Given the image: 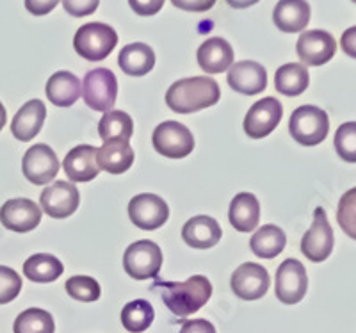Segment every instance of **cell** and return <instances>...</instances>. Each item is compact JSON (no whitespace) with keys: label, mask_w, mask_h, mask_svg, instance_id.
<instances>
[{"label":"cell","mask_w":356,"mask_h":333,"mask_svg":"<svg viewBox=\"0 0 356 333\" xmlns=\"http://www.w3.org/2000/svg\"><path fill=\"white\" fill-rule=\"evenodd\" d=\"M164 305L178 317H187L198 312L212 296V285L202 275L191 277L186 282H157Z\"/></svg>","instance_id":"obj_1"},{"label":"cell","mask_w":356,"mask_h":333,"mask_svg":"<svg viewBox=\"0 0 356 333\" xmlns=\"http://www.w3.org/2000/svg\"><path fill=\"white\" fill-rule=\"evenodd\" d=\"M221 90L211 77H191L171 84L166 93V104L178 114H189L207 109L219 102Z\"/></svg>","instance_id":"obj_2"},{"label":"cell","mask_w":356,"mask_h":333,"mask_svg":"<svg viewBox=\"0 0 356 333\" xmlns=\"http://www.w3.org/2000/svg\"><path fill=\"white\" fill-rule=\"evenodd\" d=\"M118 45V34L111 25L93 22L79 27L73 38L75 52L88 61H104Z\"/></svg>","instance_id":"obj_3"},{"label":"cell","mask_w":356,"mask_h":333,"mask_svg":"<svg viewBox=\"0 0 356 333\" xmlns=\"http://www.w3.org/2000/svg\"><path fill=\"white\" fill-rule=\"evenodd\" d=\"M289 132L300 145L316 147L330 132L328 114L316 106L298 107L289 122Z\"/></svg>","instance_id":"obj_4"},{"label":"cell","mask_w":356,"mask_h":333,"mask_svg":"<svg viewBox=\"0 0 356 333\" xmlns=\"http://www.w3.org/2000/svg\"><path fill=\"white\" fill-rule=\"evenodd\" d=\"M162 266V252L152 241H136L123 255V268L134 280L157 278Z\"/></svg>","instance_id":"obj_5"},{"label":"cell","mask_w":356,"mask_h":333,"mask_svg":"<svg viewBox=\"0 0 356 333\" xmlns=\"http://www.w3.org/2000/svg\"><path fill=\"white\" fill-rule=\"evenodd\" d=\"M82 97L88 107L100 113L113 111L118 98L116 75L107 68H97L88 72L84 77Z\"/></svg>","instance_id":"obj_6"},{"label":"cell","mask_w":356,"mask_h":333,"mask_svg":"<svg viewBox=\"0 0 356 333\" xmlns=\"http://www.w3.org/2000/svg\"><path fill=\"white\" fill-rule=\"evenodd\" d=\"M152 143H154L155 152L170 159L187 157L195 148V138L191 134V130L173 120L161 123L154 130Z\"/></svg>","instance_id":"obj_7"},{"label":"cell","mask_w":356,"mask_h":333,"mask_svg":"<svg viewBox=\"0 0 356 333\" xmlns=\"http://www.w3.org/2000/svg\"><path fill=\"white\" fill-rule=\"evenodd\" d=\"M335 246V236H333L332 225L326 218V211L317 207L314 211V221L310 230L303 236L301 241V253L310 262H324L333 252Z\"/></svg>","instance_id":"obj_8"},{"label":"cell","mask_w":356,"mask_h":333,"mask_svg":"<svg viewBox=\"0 0 356 333\" xmlns=\"http://www.w3.org/2000/svg\"><path fill=\"white\" fill-rule=\"evenodd\" d=\"M308 289L307 269L300 260L287 259L276 271V298L285 305H296L305 298Z\"/></svg>","instance_id":"obj_9"},{"label":"cell","mask_w":356,"mask_h":333,"mask_svg":"<svg viewBox=\"0 0 356 333\" xmlns=\"http://www.w3.org/2000/svg\"><path fill=\"white\" fill-rule=\"evenodd\" d=\"M129 216L130 221L141 230H157L170 218V207L161 196L143 193L130 200Z\"/></svg>","instance_id":"obj_10"},{"label":"cell","mask_w":356,"mask_h":333,"mask_svg":"<svg viewBox=\"0 0 356 333\" xmlns=\"http://www.w3.org/2000/svg\"><path fill=\"white\" fill-rule=\"evenodd\" d=\"M59 159L49 145H34L29 148L22 161L25 179L34 186H44L59 173Z\"/></svg>","instance_id":"obj_11"},{"label":"cell","mask_w":356,"mask_h":333,"mask_svg":"<svg viewBox=\"0 0 356 333\" xmlns=\"http://www.w3.org/2000/svg\"><path fill=\"white\" fill-rule=\"evenodd\" d=\"M284 116V107L273 97L259 100L251 106L244 118V132L251 139H262L271 134L273 130L280 125Z\"/></svg>","instance_id":"obj_12"},{"label":"cell","mask_w":356,"mask_h":333,"mask_svg":"<svg viewBox=\"0 0 356 333\" xmlns=\"http://www.w3.org/2000/svg\"><path fill=\"white\" fill-rule=\"evenodd\" d=\"M40 204L50 218L54 220H65L70 218L79 209L81 204V193L72 182L57 180L41 193Z\"/></svg>","instance_id":"obj_13"},{"label":"cell","mask_w":356,"mask_h":333,"mask_svg":"<svg viewBox=\"0 0 356 333\" xmlns=\"http://www.w3.org/2000/svg\"><path fill=\"white\" fill-rule=\"evenodd\" d=\"M230 285L235 296L246 301H255L260 300L269 291L271 278H269V273L264 266L255 264V262H246V264L235 269Z\"/></svg>","instance_id":"obj_14"},{"label":"cell","mask_w":356,"mask_h":333,"mask_svg":"<svg viewBox=\"0 0 356 333\" xmlns=\"http://www.w3.org/2000/svg\"><path fill=\"white\" fill-rule=\"evenodd\" d=\"M296 52H298V57L303 61L305 66H323L332 61V57L335 56V38L326 31H321V29L307 31L298 40Z\"/></svg>","instance_id":"obj_15"},{"label":"cell","mask_w":356,"mask_h":333,"mask_svg":"<svg viewBox=\"0 0 356 333\" xmlns=\"http://www.w3.org/2000/svg\"><path fill=\"white\" fill-rule=\"evenodd\" d=\"M0 223L8 230L25 234L41 223V209L29 198L8 200L0 209Z\"/></svg>","instance_id":"obj_16"},{"label":"cell","mask_w":356,"mask_h":333,"mask_svg":"<svg viewBox=\"0 0 356 333\" xmlns=\"http://www.w3.org/2000/svg\"><path fill=\"white\" fill-rule=\"evenodd\" d=\"M228 84L241 95H259L267 88V72L255 61H241L230 66Z\"/></svg>","instance_id":"obj_17"},{"label":"cell","mask_w":356,"mask_h":333,"mask_svg":"<svg viewBox=\"0 0 356 333\" xmlns=\"http://www.w3.org/2000/svg\"><path fill=\"white\" fill-rule=\"evenodd\" d=\"M97 150L98 148L91 147V145H79L70 150L63 163L66 177L73 182H89V180L97 179L100 173L97 163Z\"/></svg>","instance_id":"obj_18"},{"label":"cell","mask_w":356,"mask_h":333,"mask_svg":"<svg viewBox=\"0 0 356 333\" xmlns=\"http://www.w3.org/2000/svg\"><path fill=\"white\" fill-rule=\"evenodd\" d=\"M198 65L205 74H222L234 65V49L222 38H209L198 49Z\"/></svg>","instance_id":"obj_19"},{"label":"cell","mask_w":356,"mask_h":333,"mask_svg":"<svg viewBox=\"0 0 356 333\" xmlns=\"http://www.w3.org/2000/svg\"><path fill=\"white\" fill-rule=\"evenodd\" d=\"M98 168L111 175H122L134 164V150L125 139L104 141V147L97 150Z\"/></svg>","instance_id":"obj_20"},{"label":"cell","mask_w":356,"mask_h":333,"mask_svg":"<svg viewBox=\"0 0 356 333\" xmlns=\"http://www.w3.org/2000/svg\"><path fill=\"white\" fill-rule=\"evenodd\" d=\"M182 237L191 248L209 250L221 241V227L211 216H195L184 225Z\"/></svg>","instance_id":"obj_21"},{"label":"cell","mask_w":356,"mask_h":333,"mask_svg":"<svg viewBox=\"0 0 356 333\" xmlns=\"http://www.w3.org/2000/svg\"><path fill=\"white\" fill-rule=\"evenodd\" d=\"M44 118H47V107H44V104L38 100V98L36 100H29L13 118V136L20 139V141H31V139L40 134Z\"/></svg>","instance_id":"obj_22"},{"label":"cell","mask_w":356,"mask_h":333,"mask_svg":"<svg viewBox=\"0 0 356 333\" xmlns=\"http://www.w3.org/2000/svg\"><path fill=\"white\" fill-rule=\"evenodd\" d=\"M273 20L282 33H301L310 22V6L307 0H280Z\"/></svg>","instance_id":"obj_23"},{"label":"cell","mask_w":356,"mask_h":333,"mask_svg":"<svg viewBox=\"0 0 356 333\" xmlns=\"http://www.w3.org/2000/svg\"><path fill=\"white\" fill-rule=\"evenodd\" d=\"M232 227L237 232L250 234L259 227L260 221V204L255 195L251 193H239L232 200L230 212H228Z\"/></svg>","instance_id":"obj_24"},{"label":"cell","mask_w":356,"mask_h":333,"mask_svg":"<svg viewBox=\"0 0 356 333\" xmlns=\"http://www.w3.org/2000/svg\"><path fill=\"white\" fill-rule=\"evenodd\" d=\"M81 95V81L72 72H57L47 82V98L56 107H72Z\"/></svg>","instance_id":"obj_25"},{"label":"cell","mask_w":356,"mask_h":333,"mask_svg":"<svg viewBox=\"0 0 356 333\" xmlns=\"http://www.w3.org/2000/svg\"><path fill=\"white\" fill-rule=\"evenodd\" d=\"M118 65L127 75L143 77L154 70L155 54L146 43H130L118 56Z\"/></svg>","instance_id":"obj_26"},{"label":"cell","mask_w":356,"mask_h":333,"mask_svg":"<svg viewBox=\"0 0 356 333\" xmlns=\"http://www.w3.org/2000/svg\"><path fill=\"white\" fill-rule=\"evenodd\" d=\"M310 84V75L305 65L300 63H289L280 66L275 75V88L280 95L285 97H298L307 91Z\"/></svg>","instance_id":"obj_27"},{"label":"cell","mask_w":356,"mask_h":333,"mask_svg":"<svg viewBox=\"0 0 356 333\" xmlns=\"http://www.w3.org/2000/svg\"><path fill=\"white\" fill-rule=\"evenodd\" d=\"M285 244H287V236L276 225H264L250 241L251 252L260 259H275L284 252Z\"/></svg>","instance_id":"obj_28"},{"label":"cell","mask_w":356,"mask_h":333,"mask_svg":"<svg viewBox=\"0 0 356 333\" xmlns=\"http://www.w3.org/2000/svg\"><path fill=\"white\" fill-rule=\"evenodd\" d=\"M65 268L61 260L49 253H36L29 257L24 264V275L29 280L38 282V284H50L61 277Z\"/></svg>","instance_id":"obj_29"},{"label":"cell","mask_w":356,"mask_h":333,"mask_svg":"<svg viewBox=\"0 0 356 333\" xmlns=\"http://www.w3.org/2000/svg\"><path fill=\"white\" fill-rule=\"evenodd\" d=\"M155 319L154 307L146 300L130 301L122 310V325L130 333H143Z\"/></svg>","instance_id":"obj_30"},{"label":"cell","mask_w":356,"mask_h":333,"mask_svg":"<svg viewBox=\"0 0 356 333\" xmlns=\"http://www.w3.org/2000/svg\"><path fill=\"white\" fill-rule=\"evenodd\" d=\"M98 134L104 141L125 139L130 141L134 134V122L123 111H107L98 123Z\"/></svg>","instance_id":"obj_31"},{"label":"cell","mask_w":356,"mask_h":333,"mask_svg":"<svg viewBox=\"0 0 356 333\" xmlns=\"http://www.w3.org/2000/svg\"><path fill=\"white\" fill-rule=\"evenodd\" d=\"M15 333H54L56 325L54 317L47 310L41 309H27L17 317L13 325Z\"/></svg>","instance_id":"obj_32"},{"label":"cell","mask_w":356,"mask_h":333,"mask_svg":"<svg viewBox=\"0 0 356 333\" xmlns=\"http://www.w3.org/2000/svg\"><path fill=\"white\" fill-rule=\"evenodd\" d=\"M333 147L346 163H356V122L342 123L335 132Z\"/></svg>","instance_id":"obj_33"},{"label":"cell","mask_w":356,"mask_h":333,"mask_svg":"<svg viewBox=\"0 0 356 333\" xmlns=\"http://www.w3.org/2000/svg\"><path fill=\"white\" fill-rule=\"evenodd\" d=\"M337 221L340 228L356 241V187L342 195L337 209Z\"/></svg>","instance_id":"obj_34"},{"label":"cell","mask_w":356,"mask_h":333,"mask_svg":"<svg viewBox=\"0 0 356 333\" xmlns=\"http://www.w3.org/2000/svg\"><path fill=\"white\" fill-rule=\"evenodd\" d=\"M66 293L70 298L84 303L97 301L102 294V289L97 280L91 277H72L66 282Z\"/></svg>","instance_id":"obj_35"},{"label":"cell","mask_w":356,"mask_h":333,"mask_svg":"<svg viewBox=\"0 0 356 333\" xmlns=\"http://www.w3.org/2000/svg\"><path fill=\"white\" fill-rule=\"evenodd\" d=\"M22 291V278L15 269L0 266V305L17 300Z\"/></svg>","instance_id":"obj_36"},{"label":"cell","mask_w":356,"mask_h":333,"mask_svg":"<svg viewBox=\"0 0 356 333\" xmlns=\"http://www.w3.org/2000/svg\"><path fill=\"white\" fill-rule=\"evenodd\" d=\"M100 0H63V8L72 17H88L97 11Z\"/></svg>","instance_id":"obj_37"},{"label":"cell","mask_w":356,"mask_h":333,"mask_svg":"<svg viewBox=\"0 0 356 333\" xmlns=\"http://www.w3.org/2000/svg\"><path fill=\"white\" fill-rule=\"evenodd\" d=\"M129 4L141 17H152L161 11L164 0H129Z\"/></svg>","instance_id":"obj_38"},{"label":"cell","mask_w":356,"mask_h":333,"mask_svg":"<svg viewBox=\"0 0 356 333\" xmlns=\"http://www.w3.org/2000/svg\"><path fill=\"white\" fill-rule=\"evenodd\" d=\"M59 4V0H25V8L34 17H43L49 15L56 6Z\"/></svg>","instance_id":"obj_39"},{"label":"cell","mask_w":356,"mask_h":333,"mask_svg":"<svg viewBox=\"0 0 356 333\" xmlns=\"http://www.w3.org/2000/svg\"><path fill=\"white\" fill-rule=\"evenodd\" d=\"M173 6H177L178 9H184V11H209V9L214 8L216 0H171Z\"/></svg>","instance_id":"obj_40"},{"label":"cell","mask_w":356,"mask_h":333,"mask_svg":"<svg viewBox=\"0 0 356 333\" xmlns=\"http://www.w3.org/2000/svg\"><path fill=\"white\" fill-rule=\"evenodd\" d=\"M180 333H216V328L207 319H193V321L184 323Z\"/></svg>","instance_id":"obj_41"},{"label":"cell","mask_w":356,"mask_h":333,"mask_svg":"<svg viewBox=\"0 0 356 333\" xmlns=\"http://www.w3.org/2000/svg\"><path fill=\"white\" fill-rule=\"evenodd\" d=\"M340 45H342V50H344L349 57L356 59V25L355 27H349L348 31L342 34Z\"/></svg>","instance_id":"obj_42"},{"label":"cell","mask_w":356,"mask_h":333,"mask_svg":"<svg viewBox=\"0 0 356 333\" xmlns=\"http://www.w3.org/2000/svg\"><path fill=\"white\" fill-rule=\"evenodd\" d=\"M228 6H232L234 9H244L250 8V6H255L259 0H227Z\"/></svg>","instance_id":"obj_43"},{"label":"cell","mask_w":356,"mask_h":333,"mask_svg":"<svg viewBox=\"0 0 356 333\" xmlns=\"http://www.w3.org/2000/svg\"><path fill=\"white\" fill-rule=\"evenodd\" d=\"M6 122H8V113H6L4 106H2V104H0V130L4 129Z\"/></svg>","instance_id":"obj_44"},{"label":"cell","mask_w":356,"mask_h":333,"mask_svg":"<svg viewBox=\"0 0 356 333\" xmlns=\"http://www.w3.org/2000/svg\"><path fill=\"white\" fill-rule=\"evenodd\" d=\"M353 2H355V4H356V0H353Z\"/></svg>","instance_id":"obj_45"}]
</instances>
